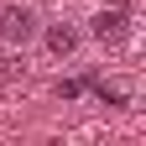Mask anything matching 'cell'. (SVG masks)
Here are the masks:
<instances>
[{
    "label": "cell",
    "instance_id": "cell-2",
    "mask_svg": "<svg viewBox=\"0 0 146 146\" xmlns=\"http://www.w3.org/2000/svg\"><path fill=\"white\" fill-rule=\"evenodd\" d=\"M89 36H94L99 47H120L125 36H131V5H104L89 16Z\"/></svg>",
    "mask_w": 146,
    "mask_h": 146
},
{
    "label": "cell",
    "instance_id": "cell-4",
    "mask_svg": "<svg viewBox=\"0 0 146 146\" xmlns=\"http://www.w3.org/2000/svg\"><path fill=\"white\" fill-rule=\"evenodd\" d=\"M78 94H84V78H63L58 84V99H78Z\"/></svg>",
    "mask_w": 146,
    "mask_h": 146
},
{
    "label": "cell",
    "instance_id": "cell-1",
    "mask_svg": "<svg viewBox=\"0 0 146 146\" xmlns=\"http://www.w3.org/2000/svg\"><path fill=\"white\" fill-rule=\"evenodd\" d=\"M36 31H42V16H36L31 5H21V0L0 5V42H11V47H31Z\"/></svg>",
    "mask_w": 146,
    "mask_h": 146
},
{
    "label": "cell",
    "instance_id": "cell-3",
    "mask_svg": "<svg viewBox=\"0 0 146 146\" xmlns=\"http://www.w3.org/2000/svg\"><path fill=\"white\" fill-rule=\"evenodd\" d=\"M47 47H52V58H73V52H78V26L52 21L47 26Z\"/></svg>",
    "mask_w": 146,
    "mask_h": 146
}]
</instances>
